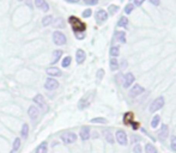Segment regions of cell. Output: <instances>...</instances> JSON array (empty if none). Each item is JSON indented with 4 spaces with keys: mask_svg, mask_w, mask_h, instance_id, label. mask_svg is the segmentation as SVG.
I'll list each match as a JSON object with an SVG mask.
<instances>
[{
    "mask_svg": "<svg viewBox=\"0 0 176 153\" xmlns=\"http://www.w3.org/2000/svg\"><path fill=\"white\" fill-rule=\"evenodd\" d=\"M68 23L71 24L72 29L74 32H84L85 29H86V25L85 23H83L80 19H78L75 16H71L68 17Z\"/></svg>",
    "mask_w": 176,
    "mask_h": 153,
    "instance_id": "cell-1",
    "label": "cell"
},
{
    "mask_svg": "<svg viewBox=\"0 0 176 153\" xmlns=\"http://www.w3.org/2000/svg\"><path fill=\"white\" fill-rule=\"evenodd\" d=\"M164 103H165V101H164V97L163 96H159V97H157L152 103H151V105H150V113H156V111H158L159 109H162L163 107H164Z\"/></svg>",
    "mask_w": 176,
    "mask_h": 153,
    "instance_id": "cell-2",
    "label": "cell"
},
{
    "mask_svg": "<svg viewBox=\"0 0 176 153\" xmlns=\"http://www.w3.org/2000/svg\"><path fill=\"white\" fill-rule=\"evenodd\" d=\"M53 41L56 46H64V44H66L67 38L64 32L58 30V31H54V34H53Z\"/></svg>",
    "mask_w": 176,
    "mask_h": 153,
    "instance_id": "cell-3",
    "label": "cell"
},
{
    "mask_svg": "<svg viewBox=\"0 0 176 153\" xmlns=\"http://www.w3.org/2000/svg\"><path fill=\"white\" fill-rule=\"evenodd\" d=\"M115 139H116V141H118L120 145H122V146H126V145L128 143L127 134H126V132H125L123 129H118V130H116Z\"/></svg>",
    "mask_w": 176,
    "mask_h": 153,
    "instance_id": "cell-4",
    "label": "cell"
},
{
    "mask_svg": "<svg viewBox=\"0 0 176 153\" xmlns=\"http://www.w3.org/2000/svg\"><path fill=\"white\" fill-rule=\"evenodd\" d=\"M61 140L65 145H71L73 142L77 141V134L75 133H72V132H68V133H65L61 135Z\"/></svg>",
    "mask_w": 176,
    "mask_h": 153,
    "instance_id": "cell-5",
    "label": "cell"
},
{
    "mask_svg": "<svg viewBox=\"0 0 176 153\" xmlns=\"http://www.w3.org/2000/svg\"><path fill=\"white\" fill-rule=\"evenodd\" d=\"M92 98H94V96H90V93H89V95H85V96L79 101V103H78V109H79V110H83V109L87 108V107L90 105Z\"/></svg>",
    "mask_w": 176,
    "mask_h": 153,
    "instance_id": "cell-6",
    "label": "cell"
},
{
    "mask_svg": "<svg viewBox=\"0 0 176 153\" xmlns=\"http://www.w3.org/2000/svg\"><path fill=\"white\" fill-rule=\"evenodd\" d=\"M59 88V83L58 80H55L54 78H48L44 83V89L48 90V91H53V90H56Z\"/></svg>",
    "mask_w": 176,
    "mask_h": 153,
    "instance_id": "cell-7",
    "label": "cell"
},
{
    "mask_svg": "<svg viewBox=\"0 0 176 153\" xmlns=\"http://www.w3.org/2000/svg\"><path fill=\"white\" fill-rule=\"evenodd\" d=\"M108 19V12L106 10H98L96 12V22L97 24H102Z\"/></svg>",
    "mask_w": 176,
    "mask_h": 153,
    "instance_id": "cell-8",
    "label": "cell"
},
{
    "mask_svg": "<svg viewBox=\"0 0 176 153\" xmlns=\"http://www.w3.org/2000/svg\"><path fill=\"white\" fill-rule=\"evenodd\" d=\"M144 91H145V89H144L143 86L135 84V85H133V86L131 88V90H129V96L134 98V97H137V96H140Z\"/></svg>",
    "mask_w": 176,
    "mask_h": 153,
    "instance_id": "cell-9",
    "label": "cell"
},
{
    "mask_svg": "<svg viewBox=\"0 0 176 153\" xmlns=\"http://www.w3.org/2000/svg\"><path fill=\"white\" fill-rule=\"evenodd\" d=\"M134 80H135L134 75H133L131 72H129V73H127V74L123 76V88H125V89H128L129 86H132V85H133Z\"/></svg>",
    "mask_w": 176,
    "mask_h": 153,
    "instance_id": "cell-10",
    "label": "cell"
},
{
    "mask_svg": "<svg viewBox=\"0 0 176 153\" xmlns=\"http://www.w3.org/2000/svg\"><path fill=\"white\" fill-rule=\"evenodd\" d=\"M91 133H90V128L87 127V126H84V127H81L80 128V132H79V136H80V139L83 140V141H86V140H89L90 139V135Z\"/></svg>",
    "mask_w": 176,
    "mask_h": 153,
    "instance_id": "cell-11",
    "label": "cell"
},
{
    "mask_svg": "<svg viewBox=\"0 0 176 153\" xmlns=\"http://www.w3.org/2000/svg\"><path fill=\"white\" fill-rule=\"evenodd\" d=\"M28 115H29L30 120L35 121V120H37V117L40 115V111H38V109L35 105H30L29 109H28Z\"/></svg>",
    "mask_w": 176,
    "mask_h": 153,
    "instance_id": "cell-12",
    "label": "cell"
},
{
    "mask_svg": "<svg viewBox=\"0 0 176 153\" xmlns=\"http://www.w3.org/2000/svg\"><path fill=\"white\" fill-rule=\"evenodd\" d=\"M34 1H35V6L37 9L42 10L43 12L49 11V5H48V3L46 1V0H34Z\"/></svg>",
    "mask_w": 176,
    "mask_h": 153,
    "instance_id": "cell-13",
    "label": "cell"
},
{
    "mask_svg": "<svg viewBox=\"0 0 176 153\" xmlns=\"http://www.w3.org/2000/svg\"><path fill=\"white\" fill-rule=\"evenodd\" d=\"M85 59H86L85 51H84L83 49H78V50L75 51V61H77V63H78V65H81V63L85 61Z\"/></svg>",
    "mask_w": 176,
    "mask_h": 153,
    "instance_id": "cell-14",
    "label": "cell"
},
{
    "mask_svg": "<svg viewBox=\"0 0 176 153\" xmlns=\"http://www.w3.org/2000/svg\"><path fill=\"white\" fill-rule=\"evenodd\" d=\"M34 103L35 104H37L41 109H47V107H46V101H44V98H43V96L42 95H36L35 97H34Z\"/></svg>",
    "mask_w": 176,
    "mask_h": 153,
    "instance_id": "cell-15",
    "label": "cell"
},
{
    "mask_svg": "<svg viewBox=\"0 0 176 153\" xmlns=\"http://www.w3.org/2000/svg\"><path fill=\"white\" fill-rule=\"evenodd\" d=\"M169 135V127L168 124H162L160 126V129H159V133H158V136L160 140H165Z\"/></svg>",
    "mask_w": 176,
    "mask_h": 153,
    "instance_id": "cell-16",
    "label": "cell"
},
{
    "mask_svg": "<svg viewBox=\"0 0 176 153\" xmlns=\"http://www.w3.org/2000/svg\"><path fill=\"white\" fill-rule=\"evenodd\" d=\"M46 72L49 76H61V74H62L58 67H49V68H47Z\"/></svg>",
    "mask_w": 176,
    "mask_h": 153,
    "instance_id": "cell-17",
    "label": "cell"
},
{
    "mask_svg": "<svg viewBox=\"0 0 176 153\" xmlns=\"http://www.w3.org/2000/svg\"><path fill=\"white\" fill-rule=\"evenodd\" d=\"M114 38L119 42V43H126V32L125 31H116L114 35Z\"/></svg>",
    "mask_w": 176,
    "mask_h": 153,
    "instance_id": "cell-18",
    "label": "cell"
},
{
    "mask_svg": "<svg viewBox=\"0 0 176 153\" xmlns=\"http://www.w3.org/2000/svg\"><path fill=\"white\" fill-rule=\"evenodd\" d=\"M47 152H48V143L46 141L41 142L36 147V151H35V153H47Z\"/></svg>",
    "mask_w": 176,
    "mask_h": 153,
    "instance_id": "cell-19",
    "label": "cell"
},
{
    "mask_svg": "<svg viewBox=\"0 0 176 153\" xmlns=\"http://www.w3.org/2000/svg\"><path fill=\"white\" fill-rule=\"evenodd\" d=\"M133 113H131V111H128V113H126L125 115H123V123L126 124V126H131V123L133 122Z\"/></svg>",
    "mask_w": 176,
    "mask_h": 153,
    "instance_id": "cell-20",
    "label": "cell"
},
{
    "mask_svg": "<svg viewBox=\"0 0 176 153\" xmlns=\"http://www.w3.org/2000/svg\"><path fill=\"white\" fill-rule=\"evenodd\" d=\"M109 66H110V69L112 71H118L120 65H119V61L116 57H112L110 59V62H109Z\"/></svg>",
    "mask_w": 176,
    "mask_h": 153,
    "instance_id": "cell-21",
    "label": "cell"
},
{
    "mask_svg": "<svg viewBox=\"0 0 176 153\" xmlns=\"http://www.w3.org/2000/svg\"><path fill=\"white\" fill-rule=\"evenodd\" d=\"M28 134H29V126H28V123H24L22 126V128H21V136L23 139H27Z\"/></svg>",
    "mask_w": 176,
    "mask_h": 153,
    "instance_id": "cell-22",
    "label": "cell"
},
{
    "mask_svg": "<svg viewBox=\"0 0 176 153\" xmlns=\"http://www.w3.org/2000/svg\"><path fill=\"white\" fill-rule=\"evenodd\" d=\"M104 136H106V140L108 141V143H114L115 138H114V135L112 134V132H110L109 129L104 130Z\"/></svg>",
    "mask_w": 176,
    "mask_h": 153,
    "instance_id": "cell-23",
    "label": "cell"
},
{
    "mask_svg": "<svg viewBox=\"0 0 176 153\" xmlns=\"http://www.w3.org/2000/svg\"><path fill=\"white\" fill-rule=\"evenodd\" d=\"M61 55H62V50H60V49H58V50H55L54 53H53V60H52V65H54V63H56L58 61H59V59L61 57Z\"/></svg>",
    "mask_w": 176,
    "mask_h": 153,
    "instance_id": "cell-24",
    "label": "cell"
},
{
    "mask_svg": "<svg viewBox=\"0 0 176 153\" xmlns=\"http://www.w3.org/2000/svg\"><path fill=\"white\" fill-rule=\"evenodd\" d=\"M110 56H113V57H116V56H119L120 55V47L119 46H113L112 48H110Z\"/></svg>",
    "mask_w": 176,
    "mask_h": 153,
    "instance_id": "cell-25",
    "label": "cell"
},
{
    "mask_svg": "<svg viewBox=\"0 0 176 153\" xmlns=\"http://www.w3.org/2000/svg\"><path fill=\"white\" fill-rule=\"evenodd\" d=\"M145 153H158L157 148L152 143H146L145 146Z\"/></svg>",
    "mask_w": 176,
    "mask_h": 153,
    "instance_id": "cell-26",
    "label": "cell"
},
{
    "mask_svg": "<svg viewBox=\"0 0 176 153\" xmlns=\"http://www.w3.org/2000/svg\"><path fill=\"white\" fill-rule=\"evenodd\" d=\"M127 25H128V18L127 17H121L119 19V22H118V26H120V28H127Z\"/></svg>",
    "mask_w": 176,
    "mask_h": 153,
    "instance_id": "cell-27",
    "label": "cell"
},
{
    "mask_svg": "<svg viewBox=\"0 0 176 153\" xmlns=\"http://www.w3.org/2000/svg\"><path fill=\"white\" fill-rule=\"evenodd\" d=\"M21 143H22L21 138H16V139H15V141H13V145H12V152L18 151V149L21 148Z\"/></svg>",
    "mask_w": 176,
    "mask_h": 153,
    "instance_id": "cell-28",
    "label": "cell"
},
{
    "mask_svg": "<svg viewBox=\"0 0 176 153\" xmlns=\"http://www.w3.org/2000/svg\"><path fill=\"white\" fill-rule=\"evenodd\" d=\"M159 122H160L159 115H155L153 118H152V121H151V127H152V128H157L158 124H159Z\"/></svg>",
    "mask_w": 176,
    "mask_h": 153,
    "instance_id": "cell-29",
    "label": "cell"
},
{
    "mask_svg": "<svg viewBox=\"0 0 176 153\" xmlns=\"http://www.w3.org/2000/svg\"><path fill=\"white\" fill-rule=\"evenodd\" d=\"M52 22H53V16H46L43 19H42V25L43 26H48L49 24H52Z\"/></svg>",
    "mask_w": 176,
    "mask_h": 153,
    "instance_id": "cell-30",
    "label": "cell"
},
{
    "mask_svg": "<svg viewBox=\"0 0 176 153\" xmlns=\"http://www.w3.org/2000/svg\"><path fill=\"white\" fill-rule=\"evenodd\" d=\"M71 62H72V57H71V56H66V57H64V60H62V62H61V66H62L64 68H67V67L71 65Z\"/></svg>",
    "mask_w": 176,
    "mask_h": 153,
    "instance_id": "cell-31",
    "label": "cell"
},
{
    "mask_svg": "<svg viewBox=\"0 0 176 153\" xmlns=\"http://www.w3.org/2000/svg\"><path fill=\"white\" fill-rule=\"evenodd\" d=\"M90 122H91V123H103V124H106L108 121H107V118H104V117H96V118H92Z\"/></svg>",
    "mask_w": 176,
    "mask_h": 153,
    "instance_id": "cell-32",
    "label": "cell"
},
{
    "mask_svg": "<svg viewBox=\"0 0 176 153\" xmlns=\"http://www.w3.org/2000/svg\"><path fill=\"white\" fill-rule=\"evenodd\" d=\"M108 10H109V15H115L118 11H119V6L118 5H110L109 7H108Z\"/></svg>",
    "mask_w": 176,
    "mask_h": 153,
    "instance_id": "cell-33",
    "label": "cell"
},
{
    "mask_svg": "<svg viewBox=\"0 0 176 153\" xmlns=\"http://www.w3.org/2000/svg\"><path fill=\"white\" fill-rule=\"evenodd\" d=\"M134 10V5L133 4H127L126 6H125V13L126 15H129V13H132V11Z\"/></svg>",
    "mask_w": 176,
    "mask_h": 153,
    "instance_id": "cell-34",
    "label": "cell"
},
{
    "mask_svg": "<svg viewBox=\"0 0 176 153\" xmlns=\"http://www.w3.org/2000/svg\"><path fill=\"white\" fill-rule=\"evenodd\" d=\"M170 147L174 152H176V135H172L170 139Z\"/></svg>",
    "mask_w": 176,
    "mask_h": 153,
    "instance_id": "cell-35",
    "label": "cell"
},
{
    "mask_svg": "<svg viewBox=\"0 0 176 153\" xmlns=\"http://www.w3.org/2000/svg\"><path fill=\"white\" fill-rule=\"evenodd\" d=\"M54 24H55V26H56V28L59 26V28H61V29L65 26V23H64V19H62V18H58V19L55 21V23H54Z\"/></svg>",
    "mask_w": 176,
    "mask_h": 153,
    "instance_id": "cell-36",
    "label": "cell"
},
{
    "mask_svg": "<svg viewBox=\"0 0 176 153\" xmlns=\"http://www.w3.org/2000/svg\"><path fill=\"white\" fill-rule=\"evenodd\" d=\"M84 4L94 6V5H97L98 4V0H84Z\"/></svg>",
    "mask_w": 176,
    "mask_h": 153,
    "instance_id": "cell-37",
    "label": "cell"
},
{
    "mask_svg": "<svg viewBox=\"0 0 176 153\" xmlns=\"http://www.w3.org/2000/svg\"><path fill=\"white\" fill-rule=\"evenodd\" d=\"M91 15H92V10H90V9H87V10H85V11L83 12V15H81V16H83L84 18H89V17H90Z\"/></svg>",
    "mask_w": 176,
    "mask_h": 153,
    "instance_id": "cell-38",
    "label": "cell"
},
{
    "mask_svg": "<svg viewBox=\"0 0 176 153\" xmlns=\"http://www.w3.org/2000/svg\"><path fill=\"white\" fill-rule=\"evenodd\" d=\"M133 152H134V153H141V152H143L141 145H140V143H137V145L134 146V148H133Z\"/></svg>",
    "mask_w": 176,
    "mask_h": 153,
    "instance_id": "cell-39",
    "label": "cell"
},
{
    "mask_svg": "<svg viewBox=\"0 0 176 153\" xmlns=\"http://www.w3.org/2000/svg\"><path fill=\"white\" fill-rule=\"evenodd\" d=\"M96 75H97V79H98V80H101V79L103 78V75H104V69H98Z\"/></svg>",
    "mask_w": 176,
    "mask_h": 153,
    "instance_id": "cell-40",
    "label": "cell"
},
{
    "mask_svg": "<svg viewBox=\"0 0 176 153\" xmlns=\"http://www.w3.org/2000/svg\"><path fill=\"white\" fill-rule=\"evenodd\" d=\"M74 35H75V37L78 40H84V37H85V34L84 32H74Z\"/></svg>",
    "mask_w": 176,
    "mask_h": 153,
    "instance_id": "cell-41",
    "label": "cell"
},
{
    "mask_svg": "<svg viewBox=\"0 0 176 153\" xmlns=\"http://www.w3.org/2000/svg\"><path fill=\"white\" fill-rule=\"evenodd\" d=\"M145 0H134V6H141Z\"/></svg>",
    "mask_w": 176,
    "mask_h": 153,
    "instance_id": "cell-42",
    "label": "cell"
},
{
    "mask_svg": "<svg viewBox=\"0 0 176 153\" xmlns=\"http://www.w3.org/2000/svg\"><path fill=\"white\" fill-rule=\"evenodd\" d=\"M131 126H132V128H133L134 130H137V129H139V127H140L138 122H132V123H131Z\"/></svg>",
    "mask_w": 176,
    "mask_h": 153,
    "instance_id": "cell-43",
    "label": "cell"
},
{
    "mask_svg": "<svg viewBox=\"0 0 176 153\" xmlns=\"http://www.w3.org/2000/svg\"><path fill=\"white\" fill-rule=\"evenodd\" d=\"M137 141H140V136H135V135H133V136H132L131 142H132V143H135Z\"/></svg>",
    "mask_w": 176,
    "mask_h": 153,
    "instance_id": "cell-44",
    "label": "cell"
},
{
    "mask_svg": "<svg viewBox=\"0 0 176 153\" xmlns=\"http://www.w3.org/2000/svg\"><path fill=\"white\" fill-rule=\"evenodd\" d=\"M149 1H150L152 5H155V6H158V5H159V3H160L159 0H149Z\"/></svg>",
    "mask_w": 176,
    "mask_h": 153,
    "instance_id": "cell-45",
    "label": "cell"
},
{
    "mask_svg": "<svg viewBox=\"0 0 176 153\" xmlns=\"http://www.w3.org/2000/svg\"><path fill=\"white\" fill-rule=\"evenodd\" d=\"M127 67V61L126 60H122V62H121V68H126Z\"/></svg>",
    "mask_w": 176,
    "mask_h": 153,
    "instance_id": "cell-46",
    "label": "cell"
},
{
    "mask_svg": "<svg viewBox=\"0 0 176 153\" xmlns=\"http://www.w3.org/2000/svg\"><path fill=\"white\" fill-rule=\"evenodd\" d=\"M66 1L70 4H77V3H79V0H66Z\"/></svg>",
    "mask_w": 176,
    "mask_h": 153,
    "instance_id": "cell-47",
    "label": "cell"
},
{
    "mask_svg": "<svg viewBox=\"0 0 176 153\" xmlns=\"http://www.w3.org/2000/svg\"><path fill=\"white\" fill-rule=\"evenodd\" d=\"M18 1H23V0H18Z\"/></svg>",
    "mask_w": 176,
    "mask_h": 153,
    "instance_id": "cell-48",
    "label": "cell"
},
{
    "mask_svg": "<svg viewBox=\"0 0 176 153\" xmlns=\"http://www.w3.org/2000/svg\"><path fill=\"white\" fill-rule=\"evenodd\" d=\"M11 153H13V152H11Z\"/></svg>",
    "mask_w": 176,
    "mask_h": 153,
    "instance_id": "cell-49",
    "label": "cell"
}]
</instances>
